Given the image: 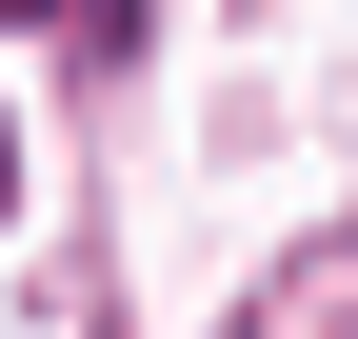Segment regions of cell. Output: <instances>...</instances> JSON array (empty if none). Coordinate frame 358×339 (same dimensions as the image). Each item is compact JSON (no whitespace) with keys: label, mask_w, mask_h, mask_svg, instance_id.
Returning <instances> with one entry per match:
<instances>
[{"label":"cell","mask_w":358,"mask_h":339,"mask_svg":"<svg viewBox=\"0 0 358 339\" xmlns=\"http://www.w3.org/2000/svg\"><path fill=\"white\" fill-rule=\"evenodd\" d=\"M0 20H60V40H100V60H120V40H140V0H0Z\"/></svg>","instance_id":"6da1fadb"},{"label":"cell","mask_w":358,"mask_h":339,"mask_svg":"<svg viewBox=\"0 0 358 339\" xmlns=\"http://www.w3.org/2000/svg\"><path fill=\"white\" fill-rule=\"evenodd\" d=\"M0 200H20V140H0Z\"/></svg>","instance_id":"7a4b0ae2"}]
</instances>
